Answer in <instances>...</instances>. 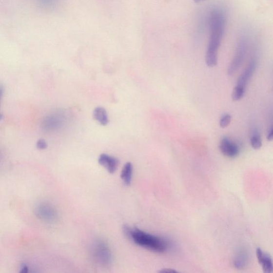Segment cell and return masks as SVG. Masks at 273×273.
Instances as JSON below:
<instances>
[{"instance_id":"1","label":"cell","mask_w":273,"mask_h":273,"mask_svg":"<svg viewBox=\"0 0 273 273\" xmlns=\"http://www.w3.org/2000/svg\"><path fill=\"white\" fill-rule=\"evenodd\" d=\"M226 23L225 11L220 7L213 8L210 14V38L206 56V64L209 67L217 65L218 51L224 35Z\"/></svg>"},{"instance_id":"2","label":"cell","mask_w":273,"mask_h":273,"mask_svg":"<svg viewBox=\"0 0 273 273\" xmlns=\"http://www.w3.org/2000/svg\"><path fill=\"white\" fill-rule=\"evenodd\" d=\"M124 231L136 244L154 252L163 253L168 248V243L161 237L127 226L124 227Z\"/></svg>"},{"instance_id":"3","label":"cell","mask_w":273,"mask_h":273,"mask_svg":"<svg viewBox=\"0 0 273 273\" xmlns=\"http://www.w3.org/2000/svg\"><path fill=\"white\" fill-rule=\"evenodd\" d=\"M248 39L246 33H243L238 39L235 55L229 66L228 75L232 76L243 64L247 53Z\"/></svg>"},{"instance_id":"4","label":"cell","mask_w":273,"mask_h":273,"mask_svg":"<svg viewBox=\"0 0 273 273\" xmlns=\"http://www.w3.org/2000/svg\"><path fill=\"white\" fill-rule=\"evenodd\" d=\"M92 254L95 260L99 265L109 266L112 264L113 255L111 250L104 241H96L93 247Z\"/></svg>"},{"instance_id":"5","label":"cell","mask_w":273,"mask_h":273,"mask_svg":"<svg viewBox=\"0 0 273 273\" xmlns=\"http://www.w3.org/2000/svg\"><path fill=\"white\" fill-rule=\"evenodd\" d=\"M219 150L225 156L234 158L240 154V147L226 136L221 138L219 144Z\"/></svg>"},{"instance_id":"6","label":"cell","mask_w":273,"mask_h":273,"mask_svg":"<svg viewBox=\"0 0 273 273\" xmlns=\"http://www.w3.org/2000/svg\"><path fill=\"white\" fill-rule=\"evenodd\" d=\"M35 213L39 218L48 222L55 221L58 218L56 210L47 203L38 205L35 209Z\"/></svg>"},{"instance_id":"7","label":"cell","mask_w":273,"mask_h":273,"mask_svg":"<svg viewBox=\"0 0 273 273\" xmlns=\"http://www.w3.org/2000/svg\"><path fill=\"white\" fill-rule=\"evenodd\" d=\"M64 123V117L61 114H51L44 118L42 123V129L45 131H53L59 129Z\"/></svg>"},{"instance_id":"8","label":"cell","mask_w":273,"mask_h":273,"mask_svg":"<svg viewBox=\"0 0 273 273\" xmlns=\"http://www.w3.org/2000/svg\"><path fill=\"white\" fill-rule=\"evenodd\" d=\"M257 67V60L254 58L250 60L245 70L238 78L236 86L246 89L247 85L252 78Z\"/></svg>"},{"instance_id":"9","label":"cell","mask_w":273,"mask_h":273,"mask_svg":"<svg viewBox=\"0 0 273 273\" xmlns=\"http://www.w3.org/2000/svg\"><path fill=\"white\" fill-rule=\"evenodd\" d=\"M98 162L101 166L105 168L108 172L111 174L115 173L118 166V159L115 157L102 154L98 158Z\"/></svg>"},{"instance_id":"10","label":"cell","mask_w":273,"mask_h":273,"mask_svg":"<svg viewBox=\"0 0 273 273\" xmlns=\"http://www.w3.org/2000/svg\"><path fill=\"white\" fill-rule=\"evenodd\" d=\"M257 257L259 264L262 266L263 271L266 273H271L273 271L272 259L271 256L260 248L257 249Z\"/></svg>"},{"instance_id":"11","label":"cell","mask_w":273,"mask_h":273,"mask_svg":"<svg viewBox=\"0 0 273 273\" xmlns=\"http://www.w3.org/2000/svg\"><path fill=\"white\" fill-rule=\"evenodd\" d=\"M93 116L95 120L102 126H106L109 122L107 111L103 107H98L96 108L94 111Z\"/></svg>"},{"instance_id":"12","label":"cell","mask_w":273,"mask_h":273,"mask_svg":"<svg viewBox=\"0 0 273 273\" xmlns=\"http://www.w3.org/2000/svg\"><path fill=\"white\" fill-rule=\"evenodd\" d=\"M133 175V166L132 163L125 164L121 174V178L124 184L129 185L132 183Z\"/></svg>"},{"instance_id":"13","label":"cell","mask_w":273,"mask_h":273,"mask_svg":"<svg viewBox=\"0 0 273 273\" xmlns=\"http://www.w3.org/2000/svg\"><path fill=\"white\" fill-rule=\"evenodd\" d=\"M250 141V144L254 150H259L262 146V140L257 129L254 128L253 130Z\"/></svg>"},{"instance_id":"14","label":"cell","mask_w":273,"mask_h":273,"mask_svg":"<svg viewBox=\"0 0 273 273\" xmlns=\"http://www.w3.org/2000/svg\"><path fill=\"white\" fill-rule=\"evenodd\" d=\"M247 255L245 253L238 254L234 260V265L238 269H243L247 265Z\"/></svg>"},{"instance_id":"15","label":"cell","mask_w":273,"mask_h":273,"mask_svg":"<svg viewBox=\"0 0 273 273\" xmlns=\"http://www.w3.org/2000/svg\"><path fill=\"white\" fill-rule=\"evenodd\" d=\"M61 0H37L42 8L52 9H55L59 5Z\"/></svg>"},{"instance_id":"16","label":"cell","mask_w":273,"mask_h":273,"mask_svg":"<svg viewBox=\"0 0 273 273\" xmlns=\"http://www.w3.org/2000/svg\"><path fill=\"white\" fill-rule=\"evenodd\" d=\"M246 90L242 88L236 86L233 90L232 98L234 101L240 100L243 98L245 94Z\"/></svg>"},{"instance_id":"17","label":"cell","mask_w":273,"mask_h":273,"mask_svg":"<svg viewBox=\"0 0 273 273\" xmlns=\"http://www.w3.org/2000/svg\"><path fill=\"white\" fill-rule=\"evenodd\" d=\"M231 119L232 116L230 115V114H224V115L221 116L220 119V127L222 128H225L228 127L231 123Z\"/></svg>"},{"instance_id":"18","label":"cell","mask_w":273,"mask_h":273,"mask_svg":"<svg viewBox=\"0 0 273 273\" xmlns=\"http://www.w3.org/2000/svg\"><path fill=\"white\" fill-rule=\"evenodd\" d=\"M37 147L38 149L44 150L47 147V144L46 141L44 139H39L37 143Z\"/></svg>"},{"instance_id":"19","label":"cell","mask_w":273,"mask_h":273,"mask_svg":"<svg viewBox=\"0 0 273 273\" xmlns=\"http://www.w3.org/2000/svg\"><path fill=\"white\" fill-rule=\"evenodd\" d=\"M273 138V125L271 124L270 128L267 130V139L268 141H272Z\"/></svg>"},{"instance_id":"20","label":"cell","mask_w":273,"mask_h":273,"mask_svg":"<svg viewBox=\"0 0 273 273\" xmlns=\"http://www.w3.org/2000/svg\"><path fill=\"white\" fill-rule=\"evenodd\" d=\"M4 89L3 87L1 85H0V101H1V98H2V96L3 94ZM3 117L1 114H0V121L1 120Z\"/></svg>"},{"instance_id":"21","label":"cell","mask_w":273,"mask_h":273,"mask_svg":"<svg viewBox=\"0 0 273 273\" xmlns=\"http://www.w3.org/2000/svg\"><path fill=\"white\" fill-rule=\"evenodd\" d=\"M160 272H161V273H177V272L176 271V270H175L174 269H163L161 271H160Z\"/></svg>"},{"instance_id":"22","label":"cell","mask_w":273,"mask_h":273,"mask_svg":"<svg viewBox=\"0 0 273 273\" xmlns=\"http://www.w3.org/2000/svg\"><path fill=\"white\" fill-rule=\"evenodd\" d=\"M28 267L27 266H23L21 267V272L22 273H27L28 272Z\"/></svg>"},{"instance_id":"23","label":"cell","mask_w":273,"mask_h":273,"mask_svg":"<svg viewBox=\"0 0 273 273\" xmlns=\"http://www.w3.org/2000/svg\"><path fill=\"white\" fill-rule=\"evenodd\" d=\"M193 1H195L196 3L201 2L204 1H206V0H193Z\"/></svg>"},{"instance_id":"24","label":"cell","mask_w":273,"mask_h":273,"mask_svg":"<svg viewBox=\"0 0 273 273\" xmlns=\"http://www.w3.org/2000/svg\"><path fill=\"white\" fill-rule=\"evenodd\" d=\"M0 156H1V155H0Z\"/></svg>"}]
</instances>
